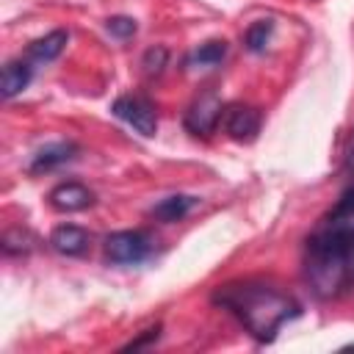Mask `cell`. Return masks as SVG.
I'll list each match as a JSON object with an SVG mask.
<instances>
[{
	"label": "cell",
	"instance_id": "cell-5",
	"mask_svg": "<svg viewBox=\"0 0 354 354\" xmlns=\"http://www.w3.org/2000/svg\"><path fill=\"white\" fill-rule=\"evenodd\" d=\"M260 111L252 105H227L221 113V127L232 141H254L260 133Z\"/></svg>",
	"mask_w": 354,
	"mask_h": 354
},
{
	"label": "cell",
	"instance_id": "cell-12",
	"mask_svg": "<svg viewBox=\"0 0 354 354\" xmlns=\"http://www.w3.org/2000/svg\"><path fill=\"white\" fill-rule=\"evenodd\" d=\"M196 202H199L196 196L174 194V196H166V199H160L158 205H152L149 216H152V218H158V221H163V224H171V221L185 218V216L194 210V205H196Z\"/></svg>",
	"mask_w": 354,
	"mask_h": 354
},
{
	"label": "cell",
	"instance_id": "cell-18",
	"mask_svg": "<svg viewBox=\"0 0 354 354\" xmlns=\"http://www.w3.org/2000/svg\"><path fill=\"white\" fill-rule=\"evenodd\" d=\"M158 335H160V326H152V329H147V332H144L138 340H130V343L124 346V351H127V348H141L144 343H149V340H158Z\"/></svg>",
	"mask_w": 354,
	"mask_h": 354
},
{
	"label": "cell",
	"instance_id": "cell-1",
	"mask_svg": "<svg viewBox=\"0 0 354 354\" xmlns=\"http://www.w3.org/2000/svg\"><path fill=\"white\" fill-rule=\"evenodd\" d=\"M304 271L321 299H335L354 285V188L310 232Z\"/></svg>",
	"mask_w": 354,
	"mask_h": 354
},
{
	"label": "cell",
	"instance_id": "cell-15",
	"mask_svg": "<svg viewBox=\"0 0 354 354\" xmlns=\"http://www.w3.org/2000/svg\"><path fill=\"white\" fill-rule=\"evenodd\" d=\"M166 61H169V50H166L163 44H155V47H149V50L144 53V58H141L144 75H147V77H158V75L163 72Z\"/></svg>",
	"mask_w": 354,
	"mask_h": 354
},
{
	"label": "cell",
	"instance_id": "cell-11",
	"mask_svg": "<svg viewBox=\"0 0 354 354\" xmlns=\"http://www.w3.org/2000/svg\"><path fill=\"white\" fill-rule=\"evenodd\" d=\"M30 77H33V64L30 61H8L3 66V75H0V91H3V97L11 100L19 91H25L28 83H30Z\"/></svg>",
	"mask_w": 354,
	"mask_h": 354
},
{
	"label": "cell",
	"instance_id": "cell-14",
	"mask_svg": "<svg viewBox=\"0 0 354 354\" xmlns=\"http://www.w3.org/2000/svg\"><path fill=\"white\" fill-rule=\"evenodd\" d=\"M271 33H274V22H271V19H257V22H252V25L246 28V33H243L246 50H249V53H263L266 44L271 41Z\"/></svg>",
	"mask_w": 354,
	"mask_h": 354
},
{
	"label": "cell",
	"instance_id": "cell-7",
	"mask_svg": "<svg viewBox=\"0 0 354 354\" xmlns=\"http://www.w3.org/2000/svg\"><path fill=\"white\" fill-rule=\"evenodd\" d=\"M47 202H50V207L58 210V213H80V210H86V207L94 205V191L86 188L83 183L69 180V183H58V185L47 194Z\"/></svg>",
	"mask_w": 354,
	"mask_h": 354
},
{
	"label": "cell",
	"instance_id": "cell-17",
	"mask_svg": "<svg viewBox=\"0 0 354 354\" xmlns=\"http://www.w3.org/2000/svg\"><path fill=\"white\" fill-rule=\"evenodd\" d=\"M105 30L111 36H116V39H130L138 30V25H136L133 17H108L105 19Z\"/></svg>",
	"mask_w": 354,
	"mask_h": 354
},
{
	"label": "cell",
	"instance_id": "cell-4",
	"mask_svg": "<svg viewBox=\"0 0 354 354\" xmlns=\"http://www.w3.org/2000/svg\"><path fill=\"white\" fill-rule=\"evenodd\" d=\"M111 111L147 138L158 133V111L144 94H122L119 100H113Z\"/></svg>",
	"mask_w": 354,
	"mask_h": 354
},
{
	"label": "cell",
	"instance_id": "cell-19",
	"mask_svg": "<svg viewBox=\"0 0 354 354\" xmlns=\"http://www.w3.org/2000/svg\"><path fill=\"white\" fill-rule=\"evenodd\" d=\"M346 348H354V343H351V346H346Z\"/></svg>",
	"mask_w": 354,
	"mask_h": 354
},
{
	"label": "cell",
	"instance_id": "cell-13",
	"mask_svg": "<svg viewBox=\"0 0 354 354\" xmlns=\"http://www.w3.org/2000/svg\"><path fill=\"white\" fill-rule=\"evenodd\" d=\"M224 55H227V41L224 39H210L188 55V66H216V64L224 61Z\"/></svg>",
	"mask_w": 354,
	"mask_h": 354
},
{
	"label": "cell",
	"instance_id": "cell-6",
	"mask_svg": "<svg viewBox=\"0 0 354 354\" xmlns=\"http://www.w3.org/2000/svg\"><path fill=\"white\" fill-rule=\"evenodd\" d=\"M221 100L216 94H202L199 100H194V105L185 113V130L194 136H210L218 124H221Z\"/></svg>",
	"mask_w": 354,
	"mask_h": 354
},
{
	"label": "cell",
	"instance_id": "cell-16",
	"mask_svg": "<svg viewBox=\"0 0 354 354\" xmlns=\"http://www.w3.org/2000/svg\"><path fill=\"white\" fill-rule=\"evenodd\" d=\"M30 243H33V238L25 230H6L3 232V252L6 254H25V252H30Z\"/></svg>",
	"mask_w": 354,
	"mask_h": 354
},
{
	"label": "cell",
	"instance_id": "cell-8",
	"mask_svg": "<svg viewBox=\"0 0 354 354\" xmlns=\"http://www.w3.org/2000/svg\"><path fill=\"white\" fill-rule=\"evenodd\" d=\"M50 246L58 252V254H66V257H80L88 252L91 246V235L77 227V224H61L50 232Z\"/></svg>",
	"mask_w": 354,
	"mask_h": 354
},
{
	"label": "cell",
	"instance_id": "cell-10",
	"mask_svg": "<svg viewBox=\"0 0 354 354\" xmlns=\"http://www.w3.org/2000/svg\"><path fill=\"white\" fill-rule=\"evenodd\" d=\"M66 41H69V33H66V30H50V33H44L41 39L30 41L25 55H28L30 64H47V61H55V58L64 53Z\"/></svg>",
	"mask_w": 354,
	"mask_h": 354
},
{
	"label": "cell",
	"instance_id": "cell-2",
	"mask_svg": "<svg viewBox=\"0 0 354 354\" xmlns=\"http://www.w3.org/2000/svg\"><path fill=\"white\" fill-rule=\"evenodd\" d=\"M213 304L227 310L260 343H271L288 321L301 315V304L290 293L263 279L224 282L213 290Z\"/></svg>",
	"mask_w": 354,
	"mask_h": 354
},
{
	"label": "cell",
	"instance_id": "cell-3",
	"mask_svg": "<svg viewBox=\"0 0 354 354\" xmlns=\"http://www.w3.org/2000/svg\"><path fill=\"white\" fill-rule=\"evenodd\" d=\"M152 252V241L141 230H119L105 238V257L116 266H133L147 260Z\"/></svg>",
	"mask_w": 354,
	"mask_h": 354
},
{
	"label": "cell",
	"instance_id": "cell-9",
	"mask_svg": "<svg viewBox=\"0 0 354 354\" xmlns=\"http://www.w3.org/2000/svg\"><path fill=\"white\" fill-rule=\"evenodd\" d=\"M75 152H77V147H75L72 141H55V144H47V147H41V149L33 155V160H30V174L53 171V169L69 163V160L75 158Z\"/></svg>",
	"mask_w": 354,
	"mask_h": 354
}]
</instances>
